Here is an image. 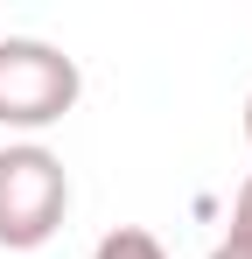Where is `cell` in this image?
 Segmentation results:
<instances>
[{
  "instance_id": "obj_1",
  "label": "cell",
  "mask_w": 252,
  "mask_h": 259,
  "mask_svg": "<svg viewBox=\"0 0 252 259\" xmlns=\"http://www.w3.org/2000/svg\"><path fill=\"white\" fill-rule=\"evenodd\" d=\"M70 210V175L42 140L0 147V252H35L63 231Z\"/></svg>"
},
{
  "instance_id": "obj_2",
  "label": "cell",
  "mask_w": 252,
  "mask_h": 259,
  "mask_svg": "<svg viewBox=\"0 0 252 259\" xmlns=\"http://www.w3.org/2000/svg\"><path fill=\"white\" fill-rule=\"evenodd\" d=\"M77 91H84L77 56H63L56 42H35V35L0 42V126L42 133L77 105Z\"/></svg>"
},
{
  "instance_id": "obj_3",
  "label": "cell",
  "mask_w": 252,
  "mask_h": 259,
  "mask_svg": "<svg viewBox=\"0 0 252 259\" xmlns=\"http://www.w3.org/2000/svg\"><path fill=\"white\" fill-rule=\"evenodd\" d=\"M91 259H168V252H161V238H154V231L119 224V231H105V238L91 245Z\"/></svg>"
},
{
  "instance_id": "obj_4",
  "label": "cell",
  "mask_w": 252,
  "mask_h": 259,
  "mask_svg": "<svg viewBox=\"0 0 252 259\" xmlns=\"http://www.w3.org/2000/svg\"><path fill=\"white\" fill-rule=\"evenodd\" d=\"M231 245H252V175L238 189V203H231Z\"/></svg>"
},
{
  "instance_id": "obj_5",
  "label": "cell",
  "mask_w": 252,
  "mask_h": 259,
  "mask_svg": "<svg viewBox=\"0 0 252 259\" xmlns=\"http://www.w3.org/2000/svg\"><path fill=\"white\" fill-rule=\"evenodd\" d=\"M210 259H252V245H231V238H224V245H217Z\"/></svg>"
},
{
  "instance_id": "obj_6",
  "label": "cell",
  "mask_w": 252,
  "mask_h": 259,
  "mask_svg": "<svg viewBox=\"0 0 252 259\" xmlns=\"http://www.w3.org/2000/svg\"><path fill=\"white\" fill-rule=\"evenodd\" d=\"M245 140H252V98H245Z\"/></svg>"
}]
</instances>
